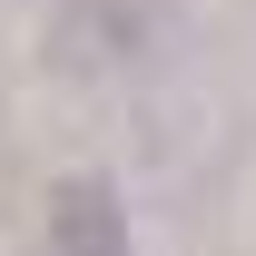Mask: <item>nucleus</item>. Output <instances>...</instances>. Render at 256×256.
Segmentation results:
<instances>
[{"label": "nucleus", "instance_id": "obj_1", "mask_svg": "<svg viewBox=\"0 0 256 256\" xmlns=\"http://www.w3.org/2000/svg\"><path fill=\"white\" fill-rule=\"evenodd\" d=\"M168 40V0H50V60L69 79H118Z\"/></svg>", "mask_w": 256, "mask_h": 256}, {"label": "nucleus", "instance_id": "obj_2", "mask_svg": "<svg viewBox=\"0 0 256 256\" xmlns=\"http://www.w3.org/2000/svg\"><path fill=\"white\" fill-rule=\"evenodd\" d=\"M50 256H128V197L108 178H60V197H50Z\"/></svg>", "mask_w": 256, "mask_h": 256}]
</instances>
